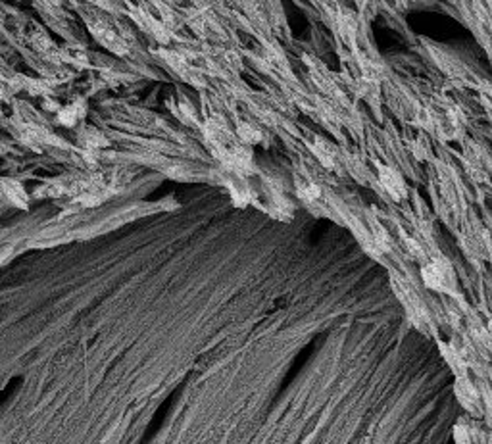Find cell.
I'll use <instances>...</instances> for the list:
<instances>
[{"mask_svg": "<svg viewBox=\"0 0 492 444\" xmlns=\"http://www.w3.org/2000/svg\"><path fill=\"white\" fill-rule=\"evenodd\" d=\"M379 179H381V185L390 193V196H394L396 200H400V198H404L406 196L404 181H402V177L396 173L394 169H390V167H381Z\"/></svg>", "mask_w": 492, "mask_h": 444, "instance_id": "7a4b0ae2", "label": "cell"}, {"mask_svg": "<svg viewBox=\"0 0 492 444\" xmlns=\"http://www.w3.org/2000/svg\"><path fill=\"white\" fill-rule=\"evenodd\" d=\"M77 114L73 112V108H64V110H60L58 112V121L62 123V125L66 127H73L75 123H77Z\"/></svg>", "mask_w": 492, "mask_h": 444, "instance_id": "277c9868", "label": "cell"}, {"mask_svg": "<svg viewBox=\"0 0 492 444\" xmlns=\"http://www.w3.org/2000/svg\"><path fill=\"white\" fill-rule=\"evenodd\" d=\"M456 392H458V398L467 410H475L477 408V402H479V396H477V390L473 388V385L469 381H465L463 377L458 379V385H456Z\"/></svg>", "mask_w": 492, "mask_h": 444, "instance_id": "3957f363", "label": "cell"}, {"mask_svg": "<svg viewBox=\"0 0 492 444\" xmlns=\"http://www.w3.org/2000/svg\"><path fill=\"white\" fill-rule=\"evenodd\" d=\"M423 273V281L425 285L429 289L433 290H440V292H450L454 287V271L452 268L442 260H434L431 263L425 265V270L421 271Z\"/></svg>", "mask_w": 492, "mask_h": 444, "instance_id": "6da1fadb", "label": "cell"}]
</instances>
